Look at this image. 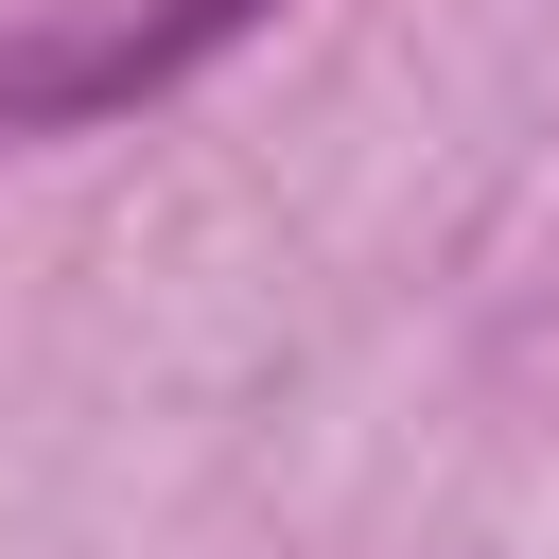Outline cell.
Returning <instances> with one entry per match:
<instances>
[{
	"instance_id": "cell-1",
	"label": "cell",
	"mask_w": 559,
	"mask_h": 559,
	"mask_svg": "<svg viewBox=\"0 0 559 559\" xmlns=\"http://www.w3.org/2000/svg\"><path fill=\"white\" fill-rule=\"evenodd\" d=\"M262 17H280V0H140V17L105 35V52H52V70L17 87V105H35V122H70V105H140V87L210 70V52H227V35H262Z\"/></svg>"
}]
</instances>
